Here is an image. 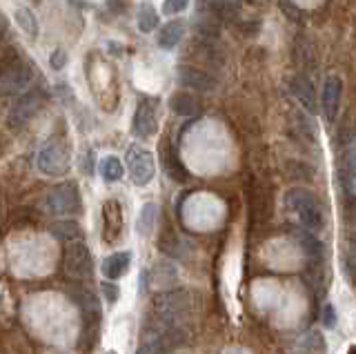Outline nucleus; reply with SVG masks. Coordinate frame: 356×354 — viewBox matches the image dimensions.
<instances>
[{"mask_svg":"<svg viewBox=\"0 0 356 354\" xmlns=\"http://www.w3.org/2000/svg\"><path fill=\"white\" fill-rule=\"evenodd\" d=\"M285 207L307 232H314L316 234V232L323 230L325 214H323L321 201L312 192L303 190V187H292V190L285 194Z\"/></svg>","mask_w":356,"mask_h":354,"instance_id":"2","label":"nucleus"},{"mask_svg":"<svg viewBox=\"0 0 356 354\" xmlns=\"http://www.w3.org/2000/svg\"><path fill=\"white\" fill-rule=\"evenodd\" d=\"M341 181L343 190L356 198V138H350L345 143L341 156Z\"/></svg>","mask_w":356,"mask_h":354,"instance_id":"12","label":"nucleus"},{"mask_svg":"<svg viewBox=\"0 0 356 354\" xmlns=\"http://www.w3.org/2000/svg\"><path fill=\"white\" fill-rule=\"evenodd\" d=\"M323 323H325L327 328H332L334 323H337V321H334V309L330 305L325 307V314H323Z\"/></svg>","mask_w":356,"mask_h":354,"instance_id":"31","label":"nucleus"},{"mask_svg":"<svg viewBox=\"0 0 356 354\" xmlns=\"http://www.w3.org/2000/svg\"><path fill=\"white\" fill-rule=\"evenodd\" d=\"M103 290H105V294H107L109 301H116V298H118V287H116V285H111V283H103Z\"/></svg>","mask_w":356,"mask_h":354,"instance_id":"30","label":"nucleus"},{"mask_svg":"<svg viewBox=\"0 0 356 354\" xmlns=\"http://www.w3.org/2000/svg\"><path fill=\"white\" fill-rule=\"evenodd\" d=\"M100 176L107 181V183H116L120 181L122 176H125V168H122V163L120 159L116 156H107L100 161Z\"/></svg>","mask_w":356,"mask_h":354,"instance_id":"21","label":"nucleus"},{"mask_svg":"<svg viewBox=\"0 0 356 354\" xmlns=\"http://www.w3.org/2000/svg\"><path fill=\"white\" fill-rule=\"evenodd\" d=\"M187 339V332L183 325H170L163 321H156L147 328L138 348V354H170L178 346H183Z\"/></svg>","mask_w":356,"mask_h":354,"instance_id":"3","label":"nucleus"},{"mask_svg":"<svg viewBox=\"0 0 356 354\" xmlns=\"http://www.w3.org/2000/svg\"><path fill=\"white\" fill-rule=\"evenodd\" d=\"M127 170H129V179L134 185H147L152 183L154 174H156V163L149 150H145L143 145H129L127 147Z\"/></svg>","mask_w":356,"mask_h":354,"instance_id":"9","label":"nucleus"},{"mask_svg":"<svg viewBox=\"0 0 356 354\" xmlns=\"http://www.w3.org/2000/svg\"><path fill=\"white\" fill-rule=\"evenodd\" d=\"M187 5H189V0H165L163 12L165 14H181L187 9Z\"/></svg>","mask_w":356,"mask_h":354,"instance_id":"28","label":"nucleus"},{"mask_svg":"<svg viewBox=\"0 0 356 354\" xmlns=\"http://www.w3.org/2000/svg\"><path fill=\"white\" fill-rule=\"evenodd\" d=\"M5 29H7V25L0 20V42H3V38H5Z\"/></svg>","mask_w":356,"mask_h":354,"instance_id":"32","label":"nucleus"},{"mask_svg":"<svg viewBox=\"0 0 356 354\" xmlns=\"http://www.w3.org/2000/svg\"><path fill=\"white\" fill-rule=\"evenodd\" d=\"M163 163H165V168H167V174H170L174 181H185L187 179V172H185L183 165L176 161L174 152H167L165 156H163Z\"/></svg>","mask_w":356,"mask_h":354,"instance_id":"26","label":"nucleus"},{"mask_svg":"<svg viewBox=\"0 0 356 354\" xmlns=\"http://www.w3.org/2000/svg\"><path fill=\"white\" fill-rule=\"evenodd\" d=\"M350 241H352V243H354V246H356V230H354V232H352V234H350Z\"/></svg>","mask_w":356,"mask_h":354,"instance_id":"33","label":"nucleus"},{"mask_svg":"<svg viewBox=\"0 0 356 354\" xmlns=\"http://www.w3.org/2000/svg\"><path fill=\"white\" fill-rule=\"evenodd\" d=\"M156 27H159V14L149 3H143L138 7V29L143 34H149Z\"/></svg>","mask_w":356,"mask_h":354,"instance_id":"24","label":"nucleus"},{"mask_svg":"<svg viewBox=\"0 0 356 354\" xmlns=\"http://www.w3.org/2000/svg\"><path fill=\"white\" fill-rule=\"evenodd\" d=\"M156 214H159V207H156L154 203H147L143 207V212L138 216V225H136L138 234H143V236L149 234V232L154 230V223H156Z\"/></svg>","mask_w":356,"mask_h":354,"instance_id":"25","label":"nucleus"},{"mask_svg":"<svg viewBox=\"0 0 356 354\" xmlns=\"http://www.w3.org/2000/svg\"><path fill=\"white\" fill-rule=\"evenodd\" d=\"M14 18H16L18 27H20L22 31H25V34H27L29 38H36V36H38V20H36V16H33V12H29L27 7L16 9V12H14Z\"/></svg>","mask_w":356,"mask_h":354,"instance_id":"22","label":"nucleus"},{"mask_svg":"<svg viewBox=\"0 0 356 354\" xmlns=\"http://www.w3.org/2000/svg\"><path fill=\"white\" fill-rule=\"evenodd\" d=\"M36 168L44 176H63L72 168V156L65 143L51 140L47 145H42L36 156Z\"/></svg>","mask_w":356,"mask_h":354,"instance_id":"4","label":"nucleus"},{"mask_svg":"<svg viewBox=\"0 0 356 354\" xmlns=\"http://www.w3.org/2000/svg\"><path fill=\"white\" fill-rule=\"evenodd\" d=\"M170 107H172V112L178 114V116H183V118H192L198 114V103L194 101V96H189V94H174L170 98Z\"/></svg>","mask_w":356,"mask_h":354,"instance_id":"18","label":"nucleus"},{"mask_svg":"<svg viewBox=\"0 0 356 354\" xmlns=\"http://www.w3.org/2000/svg\"><path fill=\"white\" fill-rule=\"evenodd\" d=\"M44 101H47V94H44L42 90H38V87L36 90H29L25 94H20V98L16 101V105L11 107V112L7 116L9 129H22L25 125H29L31 118L44 107Z\"/></svg>","mask_w":356,"mask_h":354,"instance_id":"6","label":"nucleus"},{"mask_svg":"<svg viewBox=\"0 0 356 354\" xmlns=\"http://www.w3.org/2000/svg\"><path fill=\"white\" fill-rule=\"evenodd\" d=\"M49 232L54 239H58L63 243H72L81 239V225L76 220H58V223H54L49 227Z\"/></svg>","mask_w":356,"mask_h":354,"instance_id":"19","label":"nucleus"},{"mask_svg":"<svg viewBox=\"0 0 356 354\" xmlns=\"http://www.w3.org/2000/svg\"><path fill=\"white\" fill-rule=\"evenodd\" d=\"M296 354H325V343L318 332H309L298 341Z\"/></svg>","mask_w":356,"mask_h":354,"instance_id":"23","label":"nucleus"},{"mask_svg":"<svg viewBox=\"0 0 356 354\" xmlns=\"http://www.w3.org/2000/svg\"><path fill=\"white\" fill-rule=\"evenodd\" d=\"M31 79L33 70L29 63H25L22 58L9 63L7 67L0 70V98L20 96L31 85Z\"/></svg>","mask_w":356,"mask_h":354,"instance_id":"5","label":"nucleus"},{"mask_svg":"<svg viewBox=\"0 0 356 354\" xmlns=\"http://www.w3.org/2000/svg\"><path fill=\"white\" fill-rule=\"evenodd\" d=\"M33 3H40V0H33Z\"/></svg>","mask_w":356,"mask_h":354,"instance_id":"34","label":"nucleus"},{"mask_svg":"<svg viewBox=\"0 0 356 354\" xmlns=\"http://www.w3.org/2000/svg\"><path fill=\"white\" fill-rule=\"evenodd\" d=\"M159 131V114H156V101L145 98L134 112V134L138 138H152Z\"/></svg>","mask_w":356,"mask_h":354,"instance_id":"10","label":"nucleus"},{"mask_svg":"<svg viewBox=\"0 0 356 354\" xmlns=\"http://www.w3.org/2000/svg\"><path fill=\"white\" fill-rule=\"evenodd\" d=\"M65 272L74 276V279H92L94 274V261H92V254H89L87 246L81 241H72L70 246L65 248Z\"/></svg>","mask_w":356,"mask_h":354,"instance_id":"8","label":"nucleus"},{"mask_svg":"<svg viewBox=\"0 0 356 354\" xmlns=\"http://www.w3.org/2000/svg\"><path fill=\"white\" fill-rule=\"evenodd\" d=\"M74 298H76V303H78V307H81V312H83L85 319H98V316H100L98 298H96L92 292H87V290H76V292H74Z\"/></svg>","mask_w":356,"mask_h":354,"instance_id":"20","label":"nucleus"},{"mask_svg":"<svg viewBox=\"0 0 356 354\" xmlns=\"http://www.w3.org/2000/svg\"><path fill=\"white\" fill-rule=\"evenodd\" d=\"M343 270H345V276L356 283V252H350V254H345V259H343Z\"/></svg>","mask_w":356,"mask_h":354,"instance_id":"27","label":"nucleus"},{"mask_svg":"<svg viewBox=\"0 0 356 354\" xmlns=\"http://www.w3.org/2000/svg\"><path fill=\"white\" fill-rule=\"evenodd\" d=\"M120 230H122V212H120V205L116 201H107L103 205V239L107 243L116 241L120 236Z\"/></svg>","mask_w":356,"mask_h":354,"instance_id":"14","label":"nucleus"},{"mask_svg":"<svg viewBox=\"0 0 356 354\" xmlns=\"http://www.w3.org/2000/svg\"><path fill=\"white\" fill-rule=\"evenodd\" d=\"M289 87H292V94L296 101L303 105L309 114H316V96H314V87H312L309 79L307 76H294L292 83H289Z\"/></svg>","mask_w":356,"mask_h":354,"instance_id":"15","label":"nucleus"},{"mask_svg":"<svg viewBox=\"0 0 356 354\" xmlns=\"http://www.w3.org/2000/svg\"><path fill=\"white\" fill-rule=\"evenodd\" d=\"M44 207L49 214L56 216H67L76 214L81 209V190L74 181H65L60 185H56L54 190L44 198Z\"/></svg>","mask_w":356,"mask_h":354,"instance_id":"7","label":"nucleus"},{"mask_svg":"<svg viewBox=\"0 0 356 354\" xmlns=\"http://www.w3.org/2000/svg\"><path fill=\"white\" fill-rule=\"evenodd\" d=\"M183 34H185V25L181 23V20H172V23H167L159 31V47L161 49H174L178 42L183 40Z\"/></svg>","mask_w":356,"mask_h":354,"instance_id":"17","label":"nucleus"},{"mask_svg":"<svg viewBox=\"0 0 356 354\" xmlns=\"http://www.w3.org/2000/svg\"><path fill=\"white\" fill-rule=\"evenodd\" d=\"M49 65H51V70H63L65 65H67V51H65V49H56V51H51Z\"/></svg>","mask_w":356,"mask_h":354,"instance_id":"29","label":"nucleus"},{"mask_svg":"<svg viewBox=\"0 0 356 354\" xmlns=\"http://www.w3.org/2000/svg\"><path fill=\"white\" fill-rule=\"evenodd\" d=\"M129 263H131V254L129 252H116V254H111V257H107L103 261V274L107 276V279L116 281L129 270Z\"/></svg>","mask_w":356,"mask_h":354,"instance_id":"16","label":"nucleus"},{"mask_svg":"<svg viewBox=\"0 0 356 354\" xmlns=\"http://www.w3.org/2000/svg\"><path fill=\"white\" fill-rule=\"evenodd\" d=\"M200 309V298L189 290H167L154 296V319L170 325H183Z\"/></svg>","mask_w":356,"mask_h":354,"instance_id":"1","label":"nucleus"},{"mask_svg":"<svg viewBox=\"0 0 356 354\" xmlns=\"http://www.w3.org/2000/svg\"><path fill=\"white\" fill-rule=\"evenodd\" d=\"M178 79H181L185 87H192V90H198V92H214L218 85L214 76H209L207 72L198 67H189V65H183V67L178 70Z\"/></svg>","mask_w":356,"mask_h":354,"instance_id":"13","label":"nucleus"},{"mask_svg":"<svg viewBox=\"0 0 356 354\" xmlns=\"http://www.w3.org/2000/svg\"><path fill=\"white\" fill-rule=\"evenodd\" d=\"M341 98H343V81L339 76H327L323 83V94H321V109L330 123L339 118L341 112Z\"/></svg>","mask_w":356,"mask_h":354,"instance_id":"11","label":"nucleus"}]
</instances>
